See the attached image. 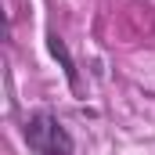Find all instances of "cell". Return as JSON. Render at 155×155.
Segmentation results:
<instances>
[{"label":"cell","mask_w":155,"mask_h":155,"mask_svg":"<svg viewBox=\"0 0 155 155\" xmlns=\"http://www.w3.org/2000/svg\"><path fill=\"white\" fill-rule=\"evenodd\" d=\"M33 155H72V134L54 112H33L22 126Z\"/></svg>","instance_id":"obj_1"},{"label":"cell","mask_w":155,"mask_h":155,"mask_svg":"<svg viewBox=\"0 0 155 155\" xmlns=\"http://www.w3.org/2000/svg\"><path fill=\"white\" fill-rule=\"evenodd\" d=\"M47 47H51V54L61 61V69H65V76H69V87H72V90H79V72H76V61H72V54L65 51V40L58 36V33H51V36H47Z\"/></svg>","instance_id":"obj_2"}]
</instances>
